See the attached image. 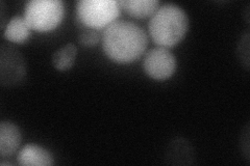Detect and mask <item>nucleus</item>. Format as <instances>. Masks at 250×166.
Returning a JSON list of instances; mask_svg holds the SVG:
<instances>
[{"mask_svg":"<svg viewBox=\"0 0 250 166\" xmlns=\"http://www.w3.org/2000/svg\"><path fill=\"white\" fill-rule=\"evenodd\" d=\"M147 46V34L134 22L117 20L104 29V52L117 64H129L139 59Z\"/></svg>","mask_w":250,"mask_h":166,"instance_id":"f257e3e1","label":"nucleus"},{"mask_svg":"<svg viewBox=\"0 0 250 166\" xmlns=\"http://www.w3.org/2000/svg\"><path fill=\"white\" fill-rule=\"evenodd\" d=\"M189 29V18L184 9L175 3L161 5L148 23L152 41L159 47L172 48L181 43Z\"/></svg>","mask_w":250,"mask_h":166,"instance_id":"f03ea898","label":"nucleus"},{"mask_svg":"<svg viewBox=\"0 0 250 166\" xmlns=\"http://www.w3.org/2000/svg\"><path fill=\"white\" fill-rule=\"evenodd\" d=\"M121 10L117 0H80L76 3V19L85 28L101 30L117 21Z\"/></svg>","mask_w":250,"mask_h":166,"instance_id":"7ed1b4c3","label":"nucleus"},{"mask_svg":"<svg viewBox=\"0 0 250 166\" xmlns=\"http://www.w3.org/2000/svg\"><path fill=\"white\" fill-rule=\"evenodd\" d=\"M65 15L62 0H30L24 5L23 18L30 29L46 33L56 29Z\"/></svg>","mask_w":250,"mask_h":166,"instance_id":"20e7f679","label":"nucleus"},{"mask_svg":"<svg viewBox=\"0 0 250 166\" xmlns=\"http://www.w3.org/2000/svg\"><path fill=\"white\" fill-rule=\"evenodd\" d=\"M176 58L167 48L156 47L148 51L144 57L145 73L154 80H167L176 70Z\"/></svg>","mask_w":250,"mask_h":166,"instance_id":"39448f33","label":"nucleus"},{"mask_svg":"<svg viewBox=\"0 0 250 166\" xmlns=\"http://www.w3.org/2000/svg\"><path fill=\"white\" fill-rule=\"evenodd\" d=\"M26 74L22 55L11 46L1 45L0 49V82L3 86L18 84Z\"/></svg>","mask_w":250,"mask_h":166,"instance_id":"423d86ee","label":"nucleus"},{"mask_svg":"<svg viewBox=\"0 0 250 166\" xmlns=\"http://www.w3.org/2000/svg\"><path fill=\"white\" fill-rule=\"evenodd\" d=\"M17 161L22 166H51L54 164V158L46 148L29 144L20 149Z\"/></svg>","mask_w":250,"mask_h":166,"instance_id":"0eeeda50","label":"nucleus"},{"mask_svg":"<svg viewBox=\"0 0 250 166\" xmlns=\"http://www.w3.org/2000/svg\"><path fill=\"white\" fill-rule=\"evenodd\" d=\"M21 144V132L15 124L2 121L0 123V156H13Z\"/></svg>","mask_w":250,"mask_h":166,"instance_id":"6e6552de","label":"nucleus"},{"mask_svg":"<svg viewBox=\"0 0 250 166\" xmlns=\"http://www.w3.org/2000/svg\"><path fill=\"white\" fill-rule=\"evenodd\" d=\"M121 9L136 19L151 17L160 7L159 0H120Z\"/></svg>","mask_w":250,"mask_h":166,"instance_id":"1a4fd4ad","label":"nucleus"},{"mask_svg":"<svg viewBox=\"0 0 250 166\" xmlns=\"http://www.w3.org/2000/svg\"><path fill=\"white\" fill-rule=\"evenodd\" d=\"M30 27L23 18V16H15L3 29V37L6 41L23 44L25 43L30 37Z\"/></svg>","mask_w":250,"mask_h":166,"instance_id":"9d476101","label":"nucleus"},{"mask_svg":"<svg viewBox=\"0 0 250 166\" xmlns=\"http://www.w3.org/2000/svg\"><path fill=\"white\" fill-rule=\"evenodd\" d=\"M77 48L74 44H67L58 49L52 55V65L59 71H66L74 64Z\"/></svg>","mask_w":250,"mask_h":166,"instance_id":"9b49d317","label":"nucleus"},{"mask_svg":"<svg viewBox=\"0 0 250 166\" xmlns=\"http://www.w3.org/2000/svg\"><path fill=\"white\" fill-rule=\"evenodd\" d=\"M100 42V34L98 30L85 28L78 36V43L84 47L96 46Z\"/></svg>","mask_w":250,"mask_h":166,"instance_id":"f8f14e48","label":"nucleus"},{"mask_svg":"<svg viewBox=\"0 0 250 166\" xmlns=\"http://www.w3.org/2000/svg\"><path fill=\"white\" fill-rule=\"evenodd\" d=\"M239 58L246 70L249 69V34L246 33L242 37L238 47Z\"/></svg>","mask_w":250,"mask_h":166,"instance_id":"ddd939ff","label":"nucleus"}]
</instances>
